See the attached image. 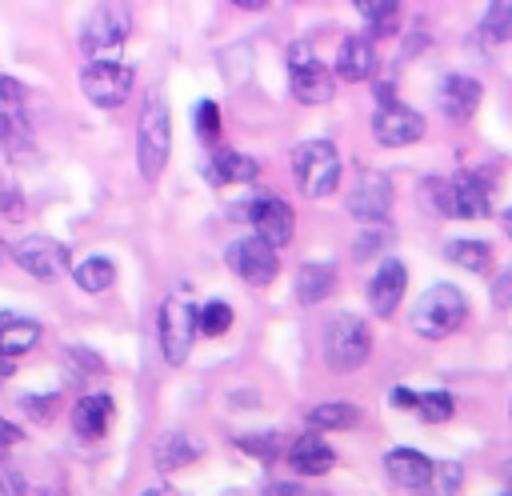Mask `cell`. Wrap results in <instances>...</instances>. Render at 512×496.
Returning a JSON list of instances; mask_svg holds the SVG:
<instances>
[{
    "label": "cell",
    "mask_w": 512,
    "mask_h": 496,
    "mask_svg": "<svg viewBox=\"0 0 512 496\" xmlns=\"http://www.w3.org/2000/svg\"><path fill=\"white\" fill-rule=\"evenodd\" d=\"M168 156H172V120H168V104L160 92H148L144 96V108H140V120H136V164H140V176L152 184L164 176L168 168Z\"/></svg>",
    "instance_id": "1"
},
{
    "label": "cell",
    "mask_w": 512,
    "mask_h": 496,
    "mask_svg": "<svg viewBox=\"0 0 512 496\" xmlns=\"http://www.w3.org/2000/svg\"><path fill=\"white\" fill-rule=\"evenodd\" d=\"M464 316H468L464 292L452 284H432L428 292H420V300L412 308V328L424 340H444L464 324Z\"/></svg>",
    "instance_id": "2"
},
{
    "label": "cell",
    "mask_w": 512,
    "mask_h": 496,
    "mask_svg": "<svg viewBox=\"0 0 512 496\" xmlns=\"http://www.w3.org/2000/svg\"><path fill=\"white\" fill-rule=\"evenodd\" d=\"M292 172H296V188L308 200L332 196L340 184V152L332 140H304L292 152Z\"/></svg>",
    "instance_id": "3"
},
{
    "label": "cell",
    "mask_w": 512,
    "mask_h": 496,
    "mask_svg": "<svg viewBox=\"0 0 512 496\" xmlns=\"http://www.w3.org/2000/svg\"><path fill=\"white\" fill-rule=\"evenodd\" d=\"M440 216H460V220H480L492 208V188L480 172H460L452 180H432L428 184Z\"/></svg>",
    "instance_id": "4"
},
{
    "label": "cell",
    "mask_w": 512,
    "mask_h": 496,
    "mask_svg": "<svg viewBox=\"0 0 512 496\" xmlns=\"http://www.w3.org/2000/svg\"><path fill=\"white\" fill-rule=\"evenodd\" d=\"M372 352V332L360 316L352 312H340L328 320V332H324V360L332 372H356Z\"/></svg>",
    "instance_id": "5"
},
{
    "label": "cell",
    "mask_w": 512,
    "mask_h": 496,
    "mask_svg": "<svg viewBox=\"0 0 512 496\" xmlns=\"http://www.w3.org/2000/svg\"><path fill=\"white\" fill-rule=\"evenodd\" d=\"M192 336H196V308L180 296H172L160 316H156V340H160V352L172 368H180L192 352Z\"/></svg>",
    "instance_id": "6"
},
{
    "label": "cell",
    "mask_w": 512,
    "mask_h": 496,
    "mask_svg": "<svg viewBox=\"0 0 512 496\" xmlns=\"http://www.w3.org/2000/svg\"><path fill=\"white\" fill-rule=\"evenodd\" d=\"M288 72H292V96L300 104H328L336 96V72H328L312 52L308 44H292L288 48Z\"/></svg>",
    "instance_id": "7"
},
{
    "label": "cell",
    "mask_w": 512,
    "mask_h": 496,
    "mask_svg": "<svg viewBox=\"0 0 512 496\" xmlns=\"http://www.w3.org/2000/svg\"><path fill=\"white\" fill-rule=\"evenodd\" d=\"M12 260H16L28 276H36L40 284H56V280L68 272L72 252H68V244H60V240H52V236H24V240L12 244Z\"/></svg>",
    "instance_id": "8"
},
{
    "label": "cell",
    "mask_w": 512,
    "mask_h": 496,
    "mask_svg": "<svg viewBox=\"0 0 512 496\" xmlns=\"http://www.w3.org/2000/svg\"><path fill=\"white\" fill-rule=\"evenodd\" d=\"M80 92L96 108H120L132 92V68H124L116 60H92L80 72Z\"/></svg>",
    "instance_id": "9"
},
{
    "label": "cell",
    "mask_w": 512,
    "mask_h": 496,
    "mask_svg": "<svg viewBox=\"0 0 512 496\" xmlns=\"http://www.w3.org/2000/svg\"><path fill=\"white\" fill-rule=\"evenodd\" d=\"M224 260H228V268L240 276V280H248V284H272L276 280V272H280V256H276V248L272 244H264L260 236H244V240H232L228 244V252H224Z\"/></svg>",
    "instance_id": "10"
},
{
    "label": "cell",
    "mask_w": 512,
    "mask_h": 496,
    "mask_svg": "<svg viewBox=\"0 0 512 496\" xmlns=\"http://www.w3.org/2000/svg\"><path fill=\"white\" fill-rule=\"evenodd\" d=\"M372 136L384 144V148H404V144H416L424 136V116L400 100H388L376 108L372 116Z\"/></svg>",
    "instance_id": "11"
},
{
    "label": "cell",
    "mask_w": 512,
    "mask_h": 496,
    "mask_svg": "<svg viewBox=\"0 0 512 496\" xmlns=\"http://www.w3.org/2000/svg\"><path fill=\"white\" fill-rule=\"evenodd\" d=\"M128 40V12L120 8V4H100L92 16H88V24H84V32H80V48L84 52H112V48H120Z\"/></svg>",
    "instance_id": "12"
},
{
    "label": "cell",
    "mask_w": 512,
    "mask_h": 496,
    "mask_svg": "<svg viewBox=\"0 0 512 496\" xmlns=\"http://www.w3.org/2000/svg\"><path fill=\"white\" fill-rule=\"evenodd\" d=\"M348 212L356 216V220H364V224H380L384 216H388V208H392V180L384 176V172H364L356 184H352V192H348Z\"/></svg>",
    "instance_id": "13"
},
{
    "label": "cell",
    "mask_w": 512,
    "mask_h": 496,
    "mask_svg": "<svg viewBox=\"0 0 512 496\" xmlns=\"http://www.w3.org/2000/svg\"><path fill=\"white\" fill-rule=\"evenodd\" d=\"M244 216L252 220V228H256V236H260L264 244H272V248H280V244H288V240H292V232H296V220H292V208H288L284 200H276V196H260V200H252Z\"/></svg>",
    "instance_id": "14"
},
{
    "label": "cell",
    "mask_w": 512,
    "mask_h": 496,
    "mask_svg": "<svg viewBox=\"0 0 512 496\" xmlns=\"http://www.w3.org/2000/svg\"><path fill=\"white\" fill-rule=\"evenodd\" d=\"M404 288H408V268L400 260H384L376 268V276L368 280V304L376 316H392L404 300Z\"/></svg>",
    "instance_id": "15"
},
{
    "label": "cell",
    "mask_w": 512,
    "mask_h": 496,
    "mask_svg": "<svg viewBox=\"0 0 512 496\" xmlns=\"http://www.w3.org/2000/svg\"><path fill=\"white\" fill-rule=\"evenodd\" d=\"M436 104L448 120H468L476 108H480V80L464 76V72H452L440 80L436 88Z\"/></svg>",
    "instance_id": "16"
},
{
    "label": "cell",
    "mask_w": 512,
    "mask_h": 496,
    "mask_svg": "<svg viewBox=\"0 0 512 496\" xmlns=\"http://www.w3.org/2000/svg\"><path fill=\"white\" fill-rule=\"evenodd\" d=\"M288 468H296L300 476H324L332 464H336V452L328 448V440L320 432H304L288 444Z\"/></svg>",
    "instance_id": "17"
},
{
    "label": "cell",
    "mask_w": 512,
    "mask_h": 496,
    "mask_svg": "<svg viewBox=\"0 0 512 496\" xmlns=\"http://www.w3.org/2000/svg\"><path fill=\"white\" fill-rule=\"evenodd\" d=\"M204 176H208V184H248V180H256L260 176V164L252 160V156H244V152H236V148H212V156H208V164H204Z\"/></svg>",
    "instance_id": "18"
},
{
    "label": "cell",
    "mask_w": 512,
    "mask_h": 496,
    "mask_svg": "<svg viewBox=\"0 0 512 496\" xmlns=\"http://www.w3.org/2000/svg\"><path fill=\"white\" fill-rule=\"evenodd\" d=\"M112 416H116V404H112L108 392L80 396V400L72 404V428H76V436H84V440L104 436V432L112 428Z\"/></svg>",
    "instance_id": "19"
},
{
    "label": "cell",
    "mask_w": 512,
    "mask_h": 496,
    "mask_svg": "<svg viewBox=\"0 0 512 496\" xmlns=\"http://www.w3.org/2000/svg\"><path fill=\"white\" fill-rule=\"evenodd\" d=\"M384 472H388L392 484H400V488H408V492H420V488L428 484L432 460H428L424 452H416V448H392V452L384 456Z\"/></svg>",
    "instance_id": "20"
},
{
    "label": "cell",
    "mask_w": 512,
    "mask_h": 496,
    "mask_svg": "<svg viewBox=\"0 0 512 496\" xmlns=\"http://www.w3.org/2000/svg\"><path fill=\"white\" fill-rule=\"evenodd\" d=\"M376 72V48L368 36H344L340 52H336V76L340 80H368Z\"/></svg>",
    "instance_id": "21"
},
{
    "label": "cell",
    "mask_w": 512,
    "mask_h": 496,
    "mask_svg": "<svg viewBox=\"0 0 512 496\" xmlns=\"http://www.w3.org/2000/svg\"><path fill=\"white\" fill-rule=\"evenodd\" d=\"M40 344V324L20 312H0V356L16 360Z\"/></svg>",
    "instance_id": "22"
},
{
    "label": "cell",
    "mask_w": 512,
    "mask_h": 496,
    "mask_svg": "<svg viewBox=\"0 0 512 496\" xmlns=\"http://www.w3.org/2000/svg\"><path fill=\"white\" fill-rule=\"evenodd\" d=\"M0 148H4L8 160H24L36 148L24 108H0Z\"/></svg>",
    "instance_id": "23"
},
{
    "label": "cell",
    "mask_w": 512,
    "mask_h": 496,
    "mask_svg": "<svg viewBox=\"0 0 512 496\" xmlns=\"http://www.w3.org/2000/svg\"><path fill=\"white\" fill-rule=\"evenodd\" d=\"M332 288H336V268L332 264H300V272H296V300L300 304H320V300H328L332 296Z\"/></svg>",
    "instance_id": "24"
},
{
    "label": "cell",
    "mask_w": 512,
    "mask_h": 496,
    "mask_svg": "<svg viewBox=\"0 0 512 496\" xmlns=\"http://www.w3.org/2000/svg\"><path fill=\"white\" fill-rule=\"evenodd\" d=\"M72 280H76V288H80V292H88V296L108 292V288L116 284V264H112L108 256H88L84 264H76Z\"/></svg>",
    "instance_id": "25"
},
{
    "label": "cell",
    "mask_w": 512,
    "mask_h": 496,
    "mask_svg": "<svg viewBox=\"0 0 512 496\" xmlns=\"http://www.w3.org/2000/svg\"><path fill=\"white\" fill-rule=\"evenodd\" d=\"M196 456H200V448H196L184 432H168V436H160V444H156V464H160L164 472H176V468L192 464Z\"/></svg>",
    "instance_id": "26"
},
{
    "label": "cell",
    "mask_w": 512,
    "mask_h": 496,
    "mask_svg": "<svg viewBox=\"0 0 512 496\" xmlns=\"http://www.w3.org/2000/svg\"><path fill=\"white\" fill-rule=\"evenodd\" d=\"M356 420H360V412L348 400H324V404L308 408V424L320 428V432H328V428H352Z\"/></svg>",
    "instance_id": "27"
},
{
    "label": "cell",
    "mask_w": 512,
    "mask_h": 496,
    "mask_svg": "<svg viewBox=\"0 0 512 496\" xmlns=\"http://www.w3.org/2000/svg\"><path fill=\"white\" fill-rule=\"evenodd\" d=\"M352 4H356V12L368 20V28H372L376 36L396 32V12H400V0H352Z\"/></svg>",
    "instance_id": "28"
},
{
    "label": "cell",
    "mask_w": 512,
    "mask_h": 496,
    "mask_svg": "<svg viewBox=\"0 0 512 496\" xmlns=\"http://www.w3.org/2000/svg\"><path fill=\"white\" fill-rule=\"evenodd\" d=\"M448 260L460 264V268H468V272H488L492 248H488L484 240H452V244H448Z\"/></svg>",
    "instance_id": "29"
},
{
    "label": "cell",
    "mask_w": 512,
    "mask_h": 496,
    "mask_svg": "<svg viewBox=\"0 0 512 496\" xmlns=\"http://www.w3.org/2000/svg\"><path fill=\"white\" fill-rule=\"evenodd\" d=\"M460 484H464V468L452 464V460H440V464H432L428 484L420 488V496H456Z\"/></svg>",
    "instance_id": "30"
},
{
    "label": "cell",
    "mask_w": 512,
    "mask_h": 496,
    "mask_svg": "<svg viewBox=\"0 0 512 496\" xmlns=\"http://www.w3.org/2000/svg\"><path fill=\"white\" fill-rule=\"evenodd\" d=\"M480 32L492 44L512 40V0H492L488 12H484V20H480Z\"/></svg>",
    "instance_id": "31"
},
{
    "label": "cell",
    "mask_w": 512,
    "mask_h": 496,
    "mask_svg": "<svg viewBox=\"0 0 512 496\" xmlns=\"http://www.w3.org/2000/svg\"><path fill=\"white\" fill-rule=\"evenodd\" d=\"M228 328H232V304L228 300H208L204 308H196V332L224 336Z\"/></svg>",
    "instance_id": "32"
},
{
    "label": "cell",
    "mask_w": 512,
    "mask_h": 496,
    "mask_svg": "<svg viewBox=\"0 0 512 496\" xmlns=\"http://www.w3.org/2000/svg\"><path fill=\"white\" fill-rule=\"evenodd\" d=\"M416 412H420V420H428V424H444V420H452V412H456V400L448 396V392H420L416 396Z\"/></svg>",
    "instance_id": "33"
},
{
    "label": "cell",
    "mask_w": 512,
    "mask_h": 496,
    "mask_svg": "<svg viewBox=\"0 0 512 496\" xmlns=\"http://www.w3.org/2000/svg\"><path fill=\"white\" fill-rule=\"evenodd\" d=\"M236 444L248 456H260V460H276L280 456V432H244V436H236Z\"/></svg>",
    "instance_id": "34"
},
{
    "label": "cell",
    "mask_w": 512,
    "mask_h": 496,
    "mask_svg": "<svg viewBox=\"0 0 512 496\" xmlns=\"http://www.w3.org/2000/svg\"><path fill=\"white\" fill-rule=\"evenodd\" d=\"M192 120H196V132H200V140H204V144H216V136H220V108H216L212 100H200Z\"/></svg>",
    "instance_id": "35"
},
{
    "label": "cell",
    "mask_w": 512,
    "mask_h": 496,
    "mask_svg": "<svg viewBox=\"0 0 512 496\" xmlns=\"http://www.w3.org/2000/svg\"><path fill=\"white\" fill-rule=\"evenodd\" d=\"M56 404H60L56 396H24V400H20V408H24L32 420H40V424L56 416Z\"/></svg>",
    "instance_id": "36"
},
{
    "label": "cell",
    "mask_w": 512,
    "mask_h": 496,
    "mask_svg": "<svg viewBox=\"0 0 512 496\" xmlns=\"http://www.w3.org/2000/svg\"><path fill=\"white\" fill-rule=\"evenodd\" d=\"M28 88L16 76H0V108H24Z\"/></svg>",
    "instance_id": "37"
},
{
    "label": "cell",
    "mask_w": 512,
    "mask_h": 496,
    "mask_svg": "<svg viewBox=\"0 0 512 496\" xmlns=\"http://www.w3.org/2000/svg\"><path fill=\"white\" fill-rule=\"evenodd\" d=\"M24 492H28V480L12 464L0 460V496H24Z\"/></svg>",
    "instance_id": "38"
},
{
    "label": "cell",
    "mask_w": 512,
    "mask_h": 496,
    "mask_svg": "<svg viewBox=\"0 0 512 496\" xmlns=\"http://www.w3.org/2000/svg\"><path fill=\"white\" fill-rule=\"evenodd\" d=\"M0 208L8 220H24V196L12 184H0Z\"/></svg>",
    "instance_id": "39"
},
{
    "label": "cell",
    "mask_w": 512,
    "mask_h": 496,
    "mask_svg": "<svg viewBox=\"0 0 512 496\" xmlns=\"http://www.w3.org/2000/svg\"><path fill=\"white\" fill-rule=\"evenodd\" d=\"M384 240H388V228H372V232H364L360 240H356V256L364 260V256H376L380 248H384Z\"/></svg>",
    "instance_id": "40"
},
{
    "label": "cell",
    "mask_w": 512,
    "mask_h": 496,
    "mask_svg": "<svg viewBox=\"0 0 512 496\" xmlns=\"http://www.w3.org/2000/svg\"><path fill=\"white\" fill-rule=\"evenodd\" d=\"M492 300H496V308H512V264L496 276V284H492Z\"/></svg>",
    "instance_id": "41"
},
{
    "label": "cell",
    "mask_w": 512,
    "mask_h": 496,
    "mask_svg": "<svg viewBox=\"0 0 512 496\" xmlns=\"http://www.w3.org/2000/svg\"><path fill=\"white\" fill-rule=\"evenodd\" d=\"M24 440V432H20V424H12V420H0V456L8 452V448H16Z\"/></svg>",
    "instance_id": "42"
},
{
    "label": "cell",
    "mask_w": 512,
    "mask_h": 496,
    "mask_svg": "<svg viewBox=\"0 0 512 496\" xmlns=\"http://www.w3.org/2000/svg\"><path fill=\"white\" fill-rule=\"evenodd\" d=\"M260 496H312L304 484H292V480H276V484H268Z\"/></svg>",
    "instance_id": "43"
},
{
    "label": "cell",
    "mask_w": 512,
    "mask_h": 496,
    "mask_svg": "<svg viewBox=\"0 0 512 496\" xmlns=\"http://www.w3.org/2000/svg\"><path fill=\"white\" fill-rule=\"evenodd\" d=\"M392 404L404 408V412H416V392H408V388H392Z\"/></svg>",
    "instance_id": "44"
},
{
    "label": "cell",
    "mask_w": 512,
    "mask_h": 496,
    "mask_svg": "<svg viewBox=\"0 0 512 496\" xmlns=\"http://www.w3.org/2000/svg\"><path fill=\"white\" fill-rule=\"evenodd\" d=\"M12 372H16V364H12L8 356H0V384H4V380H12Z\"/></svg>",
    "instance_id": "45"
},
{
    "label": "cell",
    "mask_w": 512,
    "mask_h": 496,
    "mask_svg": "<svg viewBox=\"0 0 512 496\" xmlns=\"http://www.w3.org/2000/svg\"><path fill=\"white\" fill-rule=\"evenodd\" d=\"M232 4H236V8H264L268 0H232Z\"/></svg>",
    "instance_id": "46"
},
{
    "label": "cell",
    "mask_w": 512,
    "mask_h": 496,
    "mask_svg": "<svg viewBox=\"0 0 512 496\" xmlns=\"http://www.w3.org/2000/svg\"><path fill=\"white\" fill-rule=\"evenodd\" d=\"M504 232H508V236H512V208H508V212H504Z\"/></svg>",
    "instance_id": "47"
},
{
    "label": "cell",
    "mask_w": 512,
    "mask_h": 496,
    "mask_svg": "<svg viewBox=\"0 0 512 496\" xmlns=\"http://www.w3.org/2000/svg\"><path fill=\"white\" fill-rule=\"evenodd\" d=\"M144 496H168V492H160V488H148V492H144Z\"/></svg>",
    "instance_id": "48"
},
{
    "label": "cell",
    "mask_w": 512,
    "mask_h": 496,
    "mask_svg": "<svg viewBox=\"0 0 512 496\" xmlns=\"http://www.w3.org/2000/svg\"><path fill=\"white\" fill-rule=\"evenodd\" d=\"M40 496H56V492H40Z\"/></svg>",
    "instance_id": "49"
},
{
    "label": "cell",
    "mask_w": 512,
    "mask_h": 496,
    "mask_svg": "<svg viewBox=\"0 0 512 496\" xmlns=\"http://www.w3.org/2000/svg\"><path fill=\"white\" fill-rule=\"evenodd\" d=\"M508 476H512V460H508Z\"/></svg>",
    "instance_id": "50"
},
{
    "label": "cell",
    "mask_w": 512,
    "mask_h": 496,
    "mask_svg": "<svg viewBox=\"0 0 512 496\" xmlns=\"http://www.w3.org/2000/svg\"><path fill=\"white\" fill-rule=\"evenodd\" d=\"M0 260H4V248H0Z\"/></svg>",
    "instance_id": "51"
}]
</instances>
